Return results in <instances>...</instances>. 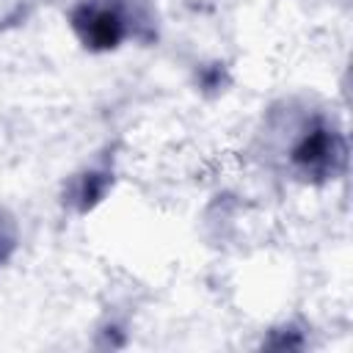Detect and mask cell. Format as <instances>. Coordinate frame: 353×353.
Returning a JSON list of instances; mask_svg holds the SVG:
<instances>
[{"mask_svg": "<svg viewBox=\"0 0 353 353\" xmlns=\"http://www.w3.org/2000/svg\"><path fill=\"white\" fill-rule=\"evenodd\" d=\"M345 138L325 116H312L298 124L287 157L303 179H334L345 165Z\"/></svg>", "mask_w": 353, "mask_h": 353, "instance_id": "cell-1", "label": "cell"}, {"mask_svg": "<svg viewBox=\"0 0 353 353\" xmlns=\"http://www.w3.org/2000/svg\"><path fill=\"white\" fill-rule=\"evenodd\" d=\"M69 22L83 47L94 52L116 50L132 33V14L124 0H80Z\"/></svg>", "mask_w": 353, "mask_h": 353, "instance_id": "cell-2", "label": "cell"}, {"mask_svg": "<svg viewBox=\"0 0 353 353\" xmlns=\"http://www.w3.org/2000/svg\"><path fill=\"white\" fill-rule=\"evenodd\" d=\"M110 174L108 171H99V168H88V171H83V174H77L74 176V182H72V193H69V204H77V210L80 212H88L94 204H99L102 201V196L108 193V188H110Z\"/></svg>", "mask_w": 353, "mask_h": 353, "instance_id": "cell-3", "label": "cell"}, {"mask_svg": "<svg viewBox=\"0 0 353 353\" xmlns=\"http://www.w3.org/2000/svg\"><path fill=\"white\" fill-rule=\"evenodd\" d=\"M14 245H17V229H14V221L0 210V265L11 256Z\"/></svg>", "mask_w": 353, "mask_h": 353, "instance_id": "cell-4", "label": "cell"}]
</instances>
